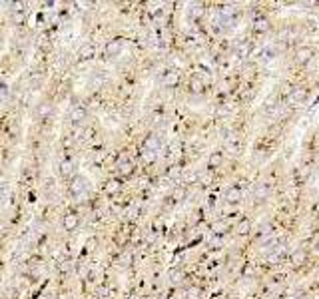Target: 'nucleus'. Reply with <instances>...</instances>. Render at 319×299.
<instances>
[{
  "mask_svg": "<svg viewBox=\"0 0 319 299\" xmlns=\"http://www.w3.org/2000/svg\"><path fill=\"white\" fill-rule=\"evenodd\" d=\"M309 58H311V50H309V48H301V50L297 52V60H299V62H307Z\"/></svg>",
  "mask_w": 319,
  "mask_h": 299,
  "instance_id": "1",
  "label": "nucleus"
},
{
  "mask_svg": "<svg viewBox=\"0 0 319 299\" xmlns=\"http://www.w3.org/2000/svg\"><path fill=\"white\" fill-rule=\"evenodd\" d=\"M303 259H305V253H303V251H295V253H293V263H295V265H299Z\"/></svg>",
  "mask_w": 319,
  "mask_h": 299,
  "instance_id": "2",
  "label": "nucleus"
},
{
  "mask_svg": "<svg viewBox=\"0 0 319 299\" xmlns=\"http://www.w3.org/2000/svg\"><path fill=\"white\" fill-rule=\"evenodd\" d=\"M228 199H229V202H237V199H239V189H229Z\"/></svg>",
  "mask_w": 319,
  "mask_h": 299,
  "instance_id": "3",
  "label": "nucleus"
},
{
  "mask_svg": "<svg viewBox=\"0 0 319 299\" xmlns=\"http://www.w3.org/2000/svg\"><path fill=\"white\" fill-rule=\"evenodd\" d=\"M303 96H305V92L301 88H297V90H293V94H291V100H301Z\"/></svg>",
  "mask_w": 319,
  "mask_h": 299,
  "instance_id": "4",
  "label": "nucleus"
},
{
  "mask_svg": "<svg viewBox=\"0 0 319 299\" xmlns=\"http://www.w3.org/2000/svg\"><path fill=\"white\" fill-rule=\"evenodd\" d=\"M255 195H257V198H265V195H267V188H265V186L257 188V192H255Z\"/></svg>",
  "mask_w": 319,
  "mask_h": 299,
  "instance_id": "5",
  "label": "nucleus"
},
{
  "mask_svg": "<svg viewBox=\"0 0 319 299\" xmlns=\"http://www.w3.org/2000/svg\"><path fill=\"white\" fill-rule=\"evenodd\" d=\"M247 229H250V224H247V221H241V225H239V233H247Z\"/></svg>",
  "mask_w": 319,
  "mask_h": 299,
  "instance_id": "6",
  "label": "nucleus"
},
{
  "mask_svg": "<svg viewBox=\"0 0 319 299\" xmlns=\"http://www.w3.org/2000/svg\"><path fill=\"white\" fill-rule=\"evenodd\" d=\"M255 28H257V30H265V28H267V22H265V20H259Z\"/></svg>",
  "mask_w": 319,
  "mask_h": 299,
  "instance_id": "7",
  "label": "nucleus"
},
{
  "mask_svg": "<svg viewBox=\"0 0 319 299\" xmlns=\"http://www.w3.org/2000/svg\"><path fill=\"white\" fill-rule=\"evenodd\" d=\"M297 299H301V297H297Z\"/></svg>",
  "mask_w": 319,
  "mask_h": 299,
  "instance_id": "8",
  "label": "nucleus"
}]
</instances>
